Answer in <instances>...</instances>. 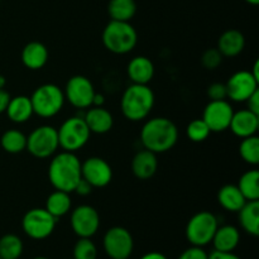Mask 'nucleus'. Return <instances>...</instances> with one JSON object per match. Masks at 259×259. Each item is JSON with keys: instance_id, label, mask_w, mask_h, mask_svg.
Here are the masks:
<instances>
[{"instance_id": "28", "label": "nucleus", "mask_w": 259, "mask_h": 259, "mask_svg": "<svg viewBox=\"0 0 259 259\" xmlns=\"http://www.w3.org/2000/svg\"><path fill=\"white\" fill-rule=\"evenodd\" d=\"M0 144L7 153H22L27 148V136L18 129H9L3 133L2 138H0Z\"/></svg>"}, {"instance_id": "43", "label": "nucleus", "mask_w": 259, "mask_h": 259, "mask_svg": "<svg viewBox=\"0 0 259 259\" xmlns=\"http://www.w3.org/2000/svg\"><path fill=\"white\" fill-rule=\"evenodd\" d=\"M250 72H252V75L254 76V77L259 81V61L258 60L254 62V66H253V70L250 71Z\"/></svg>"}, {"instance_id": "41", "label": "nucleus", "mask_w": 259, "mask_h": 259, "mask_svg": "<svg viewBox=\"0 0 259 259\" xmlns=\"http://www.w3.org/2000/svg\"><path fill=\"white\" fill-rule=\"evenodd\" d=\"M139 259H168L161 252H148L142 255Z\"/></svg>"}, {"instance_id": "12", "label": "nucleus", "mask_w": 259, "mask_h": 259, "mask_svg": "<svg viewBox=\"0 0 259 259\" xmlns=\"http://www.w3.org/2000/svg\"><path fill=\"white\" fill-rule=\"evenodd\" d=\"M70 224L78 238H93L100 228V215L91 205H78L71 211Z\"/></svg>"}, {"instance_id": "25", "label": "nucleus", "mask_w": 259, "mask_h": 259, "mask_svg": "<svg viewBox=\"0 0 259 259\" xmlns=\"http://www.w3.org/2000/svg\"><path fill=\"white\" fill-rule=\"evenodd\" d=\"M242 229L253 237L259 235V201H247L238 211Z\"/></svg>"}, {"instance_id": "10", "label": "nucleus", "mask_w": 259, "mask_h": 259, "mask_svg": "<svg viewBox=\"0 0 259 259\" xmlns=\"http://www.w3.org/2000/svg\"><path fill=\"white\" fill-rule=\"evenodd\" d=\"M103 248L110 259H129L134 250V239L126 228L113 227L104 234Z\"/></svg>"}, {"instance_id": "2", "label": "nucleus", "mask_w": 259, "mask_h": 259, "mask_svg": "<svg viewBox=\"0 0 259 259\" xmlns=\"http://www.w3.org/2000/svg\"><path fill=\"white\" fill-rule=\"evenodd\" d=\"M81 179V161L75 153L62 151L53 154L48 166V180L53 189L71 194Z\"/></svg>"}, {"instance_id": "35", "label": "nucleus", "mask_w": 259, "mask_h": 259, "mask_svg": "<svg viewBox=\"0 0 259 259\" xmlns=\"http://www.w3.org/2000/svg\"><path fill=\"white\" fill-rule=\"evenodd\" d=\"M206 94L210 100H227L228 99L227 86L223 82H214L209 85Z\"/></svg>"}, {"instance_id": "40", "label": "nucleus", "mask_w": 259, "mask_h": 259, "mask_svg": "<svg viewBox=\"0 0 259 259\" xmlns=\"http://www.w3.org/2000/svg\"><path fill=\"white\" fill-rule=\"evenodd\" d=\"M10 98H12V96H10V94L8 93L5 89H2V90H0V114L5 113V110H7L8 108V104H9L10 101Z\"/></svg>"}, {"instance_id": "21", "label": "nucleus", "mask_w": 259, "mask_h": 259, "mask_svg": "<svg viewBox=\"0 0 259 259\" xmlns=\"http://www.w3.org/2000/svg\"><path fill=\"white\" fill-rule=\"evenodd\" d=\"M245 47V38L238 29H228L218 40V50L223 57L233 58L239 56Z\"/></svg>"}, {"instance_id": "7", "label": "nucleus", "mask_w": 259, "mask_h": 259, "mask_svg": "<svg viewBox=\"0 0 259 259\" xmlns=\"http://www.w3.org/2000/svg\"><path fill=\"white\" fill-rule=\"evenodd\" d=\"M219 227L218 218L210 211H199L187 222L185 235L189 243L195 247H206Z\"/></svg>"}, {"instance_id": "20", "label": "nucleus", "mask_w": 259, "mask_h": 259, "mask_svg": "<svg viewBox=\"0 0 259 259\" xmlns=\"http://www.w3.org/2000/svg\"><path fill=\"white\" fill-rule=\"evenodd\" d=\"M158 169L157 154L148 149H143L136 153L132 159V172L138 180H149L156 175Z\"/></svg>"}, {"instance_id": "38", "label": "nucleus", "mask_w": 259, "mask_h": 259, "mask_svg": "<svg viewBox=\"0 0 259 259\" xmlns=\"http://www.w3.org/2000/svg\"><path fill=\"white\" fill-rule=\"evenodd\" d=\"M93 189L94 187L86 180L81 179L77 186H76L75 192H77V195H80V196H88V195H90L93 192Z\"/></svg>"}, {"instance_id": "18", "label": "nucleus", "mask_w": 259, "mask_h": 259, "mask_svg": "<svg viewBox=\"0 0 259 259\" xmlns=\"http://www.w3.org/2000/svg\"><path fill=\"white\" fill-rule=\"evenodd\" d=\"M48 57H50L48 48L38 40H32V42L27 43L23 47L22 55H20L24 67L32 71H38L45 67L48 62Z\"/></svg>"}, {"instance_id": "4", "label": "nucleus", "mask_w": 259, "mask_h": 259, "mask_svg": "<svg viewBox=\"0 0 259 259\" xmlns=\"http://www.w3.org/2000/svg\"><path fill=\"white\" fill-rule=\"evenodd\" d=\"M101 40L109 52L114 55H126L136 48L138 33L131 22L110 20L104 28Z\"/></svg>"}, {"instance_id": "44", "label": "nucleus", "mask_w": 259, "mask_h": 259, "mask_svg": "<svg viewBox=\"0 0 259 259\" xmlns=\"http://www.w3.org/2000/svg\"><path fill=\"white\" fill-rule=\"evenodd\" d=\"M5 85H7V78L3 75H0V90H2V89H5Z\"/></svg>"}, {"instance_id": "11", "label": "nucleus", "mask_w": 259, "mask_h": 259, "mask_svg": "<svg viewBox=\"0 0 259 259\" xmlns=\"http://www.w3.org/2000/svg\"><path fill=\"white\" fill-rule=\"evenodd\" d=\"M65 99L76 109H89L93 106L96 91L90 78L82 75H75L65 86Z\"/></svg>"}, {"instance_id": "46", "label": "nucleus", "mask_w": 259, "mask_h": 259, "mask_svg": "<svg viewBox=\"0 0 259 259\" xmlns=\"http://www.w3.org/2000/svg\"><path fill=\"white\" fill-rule=\"evenodd\" d=\"M33 259H50V258H47V257H35V258H33Z\"/></svg>"}, {"instance_id": "22", "label": "nucleus", "mask_w": 259, "mask_h": 259, "mask_svg": "<svg viewBox=\"0 0 259 259\" xmlns=\"http://www.w3.org/2000/svg\"><path fill=\"white\" fill-rule=\"evenodd\" d=\"M214 250L219 252H234L240 243V232L234 225L218 227L211 240Z\"/></svg>"}, {"instance_id": "15", "label": "nucleus", "mask_w": 259, "mask_h": 259, "mask_svg": "<svg viewBox=\"0 0 259 259\" xmlns=\"http://www.w3.org/2000/svg\"><path fill=\"white\" fill-rule=\"evenodd\" d=\"M81 176L93 187L103 189L113 180V168L101 157H90L81 162Z\"/></svg>"}, {"instance_id": "37", "label": "nucleus", "mask_w": 259, "mask_h": 259, "mask_svg": "<svg viewBox=\"0 0 259 259\" xmlns=\"http://www.w3.org/2000/svg\"><path fill=\"white\" fill-rule=\"evenodd\" d=\"M245 103H247L248 110L253 111V113L259 115V89L248 98V100Z\"/></svg>"}, {"instance_id": "24", "label": "nucleus", "mask_w": 259, "mask_h": 259, "mask_svg": "<svg viewBox=\"0 0 259 259\" xmlns=\"http://www.w3.org/2000/svg\"><path fill=\"white\" fill-rule=\"evenodd\" d=\"M218 202L224 210L230 212H238L247 202L245 197L238 189L237 185H224L218 192Z\"/></svg>"}, {"instance_id": "45", "label": "nucleus", "mask_w": 259, "mask_h": 259, "mask_svg": "<svg viewBox=\"0 0 259 259\" xmlns=\"http://www.w3.org/2000/svg\"><path fill=\"white\" fill-rule=\"evenodd\" d=\"M245 2L250 5H258L259 4V0H245Z\"/></svg>"}, {"instance_id": "3", "label": "nucleus", "mask_w": 259, "mask_h": 259, "mask_svg": "<svg viewBox=\"0 0 259 259\" xmlns=\"http://www.w3.org/2000/svg\"><path fill=\"white\" fill-rule=\"evenodd\" d=\"M154 93L148 85L132 83L121 95V113L128 120L142 121L148 118L154 106Z\"/></svg>"}, {"instance_id": "27", "label": "nucleus", "mask_w": 259, "mask_h": 259, "mask_svg": "<svg viewBox=\"0 0 259 259\" xmlns=\"http://www.w3.org/2000/svg\"><path fill=\"white\" fill-rule=\"evenodd\" d=\"M136 13V0H110L108 4V14L111 20L131 22Z\"/></svg>"}, {"instance_id": "13", "label": "nucleus", "mask_w": 259, "mask_h": 259, "mask_svg": "<svg viewBox=\"0 0 259 259\" xmlns=\"http://www.w3.org/2000/svg\"><path fill=\"white\" fill-rule=\"evenodd\" d=\"M234 109L228 100H210L202 113V120L211 133H222L229 129Z\"/></svg>"}, {"instance_id": "17", "label": "nucleus", "mask_w": 259, "mask_h": 259, "mask_svg": "<svg viewBox=\"0 0 259 259\" xmlns=\"http://www.w3.org/2000/svg\"><path fill=\"white\" fill-rule=\"evenodd\" d=\"M126 73L132 83L148 85L154 77V65L151 58L146 56H137L129 61Z\"/></svg>"}, {"instance_id": "5", "label": "nucleus", "mask_w": 259, "mask_h": 259, "mask_svg": "<svg viewBox=\"0 0 259 259\" xmlns=\"http://www.w3.org/2000/svg\"><path fill=\"white\" fill-rule=\"evenodd\" d=\"M33 113L40 118H53L65 105V94L58 85L43 83L33 91L30 96Z\"/></svg>"}, {"instance_id": "26", "label": "nucleus", "mask_w": 259, "mask_h": 259, "mask_svg": "<svg viewBox=\"0 0 259 259\" xmlns=\"http://www.w3.org/2000/svg\"><path fill=\"white\" fill-rule=\"evenodd\" d=\"M71 207H72V200H71L70 194L61 190H55L51 192L46 200L45 209L57 220L68 214L71 211Z\"/></svg>"}, {"instance_id": "23", "label": "nucleus", "mask_w": 259, "mask_h": 259, "mask_svg": "<svg viewBox=\"0 0 259 259\" xmlns=\"http://www.w3.org/2000/svg\"><path fill=\"white\" fill-rule=\"evenodd\" d=\"M8 118L10 121L15 124H23L32 118L33 106L30 101V96L17 95L14 98H10L8 108L5 110Z\"/></svg>"}, {"instance_id": "30", "label": "nucleus", "mask_w": 259, "mask_h": 259, "mask_svg": "<svg viewBox=\"0 0 259 259\" xmlns=\"http://www.w3.org/2000/svg\"><path fill=\"white\" fill-rule=\"evenodd\" d=\"M23 253V242L18 235L5 234L0 238V258L19 259Z\"/></svg>"}, {"instance_id": "19", "label": "nucleus", "mask_w": 259, "mask_h": 259, "mask_svg": "<svg viewBox=\"0 0 259 259\" xmlns=\"http://www.w3.org/2000/svg\"><path fill=\"white\" fill-rule=\"evenodd\" d=\"M83 120L94 134L108 133L114 125L113 115L104 106H90L83 116Z\"/></svg>"}, {"instance_id": "6", "label": "nucleus", "mask_w": 259, "mask_h": 259, "mask_svg": "<svg viewBox=\"0 0 259 259\" xmlns=\"http://www.w3.org/2000/svg\"><path fill=\"white\" fill-rule=\"evenodd\" d=\"M60 148L66 152L80 151L86 146L91 136L90 129L81 116H71L66 119L57 129Z\"/></svg>"}, {"instance_id": "34", "label": "nucleus", "mask_w": 259, "mask_h": 259, "mask_svg": "<svg viewBox=\"0 0 259 259\" xmlns=\"http://www.w3.org/2000/svg\"><path fill=\"white\" fill-rule=\"evenodd\" d=\"M223 62V55L218 48H209L202 53L201 63L206 70H217Z\"/></svg>"}, {"instance_id": "36", "label": "nucleus", "mask_w": 259, "mask_h": 259, "mask_svg": "<svg viewBox=\"0 0 259 259\" xmlns=\"http://www.w3.org/2000/svg\"><path fill=\"white\" fill-rule=\"evenodd\" d=\"M209 253L202 247H195L191 245L190 248L185 249L177 259H207Z\"/></svg>"}, {"instance_id": "8", "label": "nucleus", "mask_w": 259, "mask_h": 259, "mask_svg": "<svg viewBox=\"0 0 259 259\" xmlns=\"http://www.w3.org/2000/svg\"><path fill=\"white\" fill-rule=\"evenodd\" d=\"M60 148L57 128L52 125H40L27 136V151L38 159H46L56 154Z\"/></svg>"}, {"instance_id": "47", "label": "nucleus", "mask_w": 259, "mask_h": 259, "mask_svg": "<svg viewBox=\"0 0 259 259\" xmlns=\"http://www.w3.org/2000/svg\"><path fill=\"white\" fill-rule=\"evenodd\" d=\"M70 259H73V258H70Z\"/></svg>"}, {"instance_id": "48", "label": "nucleus", "mask_w": 259, "mask_h": 259, "mask_svg": "<svg viewBox=\"0 0 259 259\" xmlns=\"http://www.w3.org/2000/svg\"><path fill=\"white\" fill-rule=\"evenodd\" d=\"M0 259H2V258H0Z\"/></svg>"}, {"instance_id": "16", "label": "nucleus", "mask_w": 259, "mask_h": 259, "mask_svg": "<svg viewBox=\"0 0 259 259\" xmlns=\"http://www.w3.org/2000/svg\"><path fill=\"white\" fill-rule=\"evenodd\" d=\"M259 128V115L253 113V111L248 110V109H243V110L234 111L233 114L232 121H230L229 129L233 132L234 136L238 138H247V137L254 136L257 134Z\"/></svg>"}, {"instance_id": "1", "label": "nucleus", "mask_w": 259, "mask_h": 259, "mask_svg": "<svg viewBox=\"0 0 259 259\" xmlns=\"http://www.w3.org/2000/svg\"><path fill=\"white\" fill-rule=\"evenodd\" d=\"M179 141V129L168 118L157 116L144 123L141 131V142L144 149L153 153H166L176 146Z\"/></svg>"}, {"instance_id": "9", "label": "nucleus", "mask_w": 259, "mask_h": 259, "mask_svg": "<svg viewBox=\"0 0 259 259\" xmlns=\"http://www.w3.org/2000/svg\"><path fill=\"white\" fill-rule=\"evenodd\" d=\"M58 220L50 214L45 207H34L28 210L22 219V229L28 238L33 240H43L55 232Z\"/></svg>"}, {"instance_id": "39", "label": "nucleus", "mask_w": 259, "mask_h": 259, "mask_svg": "<svg viewBox=\"0 0 259 259\" xmlns=\"http://www.w3.org/2000/svg\"><path fill=\"white\" fill-rule=\"evenodd\" d=\"M207 259H242L234 252H219V250H212L209 254Z\"/></svg>"}, {"instance_id": "33", "label": "nucleus", "mask_w": 259, "mask_h": 259, "mask_svg": "<svg viewBox=\"0 0 259 259\" xmlns=\"http://www.w3.org/2000/svg\"><path fill=\"white\" fill-rule=\"evenodd\" d=\"M186 134L189 139L195 143H201V142L206 141L209 136L211 134V131L209 129L207 124L201 119H194L190 121L189 125L186 128Z\"/></svg>"}, {"instance_id": "31", "label": "nucleus", "mask_w": 259, "mask_h": 259, "mask_svg": "<svg viewBox=\"0 0 259 259\" xmlns=\"http://www.w3.org/2000/svg\"><path fill=\"white\" fill-rule=\"evenodd\" d=\"M239 154L245 163L257 166L259 163V138L255 134L242 139L239 144Z\"/></svg>"}, {"instance_id": "14", "label": "nucleus", "mask_w": 259, "mask_h": 259, "mask_svg": "<svg viewBox=\"0 0 259 259\" xmlns=\"http://www.w3.org/2000/svg\"><path fill=\"white\" fill-rule=\"evenodd\" d=\"M259 81L252 75L250 71H238L233 73L227 81L228 99L234 103H245L254 91L258 90Z\"/></svg>"}, {"instance_id": "42", "label": "nucleus", "mask_w": 259, "mask_h": 259, "mask_svg": "<svg viewBox=\"0 0 259 259\" xmlns=\"http://www.w3.org/2000/svg\"><path fill=\"white\" fill-rule=\"evenodd\" d=\"M104 104H105V98H104L103 94L96 93L95 96H94L93 106H104Z\"/></svg>"}, {"instance_id": "29", "label": "nucleus", "mask_w": 259, "mask_h": 259, "mask_svg": "<svg viewBox=\"0 0 259 259\" xmlns=\"http://www.w3.org/2000/svg\"><path fill=\"white\" fill-rule=\"evenodd\" d=\"M238 189L247 201L259 200V172L257 169H249L240 176Z\"/></svg>"}, {"instance_id": "32", "label": "nucleus", "mask_w": 259, "mask_h": 259, "mask_svg": "<svg viewBox=\"0 0 259 259\" xmlns=\"http://www.w3.org/2000/svg\"><path fill=\"white\" fill-rule=\"evenodd\" d=\"M73 259H98V248L91 238H78L72 249Z\"/></svg>"}]
</instances>
